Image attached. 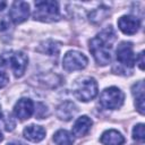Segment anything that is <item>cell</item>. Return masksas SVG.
<instances>
[{
  "instance_id": "cell-12",
  "label": "cell",
  "mask_w": 145,
  "mask_h": 145,
  "mask_svg": "<svg viewBox=\"0 0 145 145\" xmlns=\"http://www.w3.org/2000/svg\"><path fill=\"white\" fill-rule=\"evenodd\" d=\"M76 113H77V106L71 101H66V102L61 103L57 109L58 118H60L62 120H66V121L74 118Z\"/></svg>"
},
{
  "instance_id": "cell-24",
  "label": "cell",
  "mask_w": 145,
  "mask_h": 145,
  "mask_svg": "<svg viewBox=\"0 0 145 145\" xmlns=\"http://www.w3.org/2000/svg\"><path fill=\"white\" fill-rule=\"evenodd\" d=\"M7 145H25V144L20 143V142H11V143H8Z\"/></svg>"
},
{
  "instance_id": "cell-5",
  "label": "cell",
  "mask_w": 145,
  "mask_h": 145,
  "mask_svg": "<svg viewBox=\"0 0 145 145\" xmlns=\"http://www.w3.org/2000/svg\"><path fill=\"white\" fill-rule=\"evenodd\" d=\"M125 100L123 93L118 88V87H108L104 91H102L100 95V104L104 109H110L114 110L118 109L122 105Z\"/></svg>"
},
{
  "instance_id": "cell-6",
  "label": "cell",
  "mask_w": 145,
  "mask_h": 145,
  "mask_svg": "<svg viewBox=\"0 0 145 145\" xmlns=\"http://www.w3.org/2000/svg\"><path fill=\"white\" fill-rule=\"evenodd\" d=\"M87 58L85 54L78 51H68L62 60V67L66 71H76L82 70L87 66Z\"/></svg>"
},
{
  "instance_id": "cell-13",
  "label": "cell",
  "mask_w": 145,
  "mask_h": 145,
  "mask_svg": "<svg viewBox=\"0 0 145 145\" xmlns=\"http://www.w3.org/2000/svg\"><path fill=\"white\" fill-rule=\"evenodd\" d=\"M23 134H24V137L26 139L34 142V143H37V142H41L45 137V129L41 126L29 125L24 129Z\"/></svg>"
},
{
  "instance_id": "cell-20",
  "label": "cell",
  "mask_w": 145,
  "mask_h": 145,
  "mask_svg": "<svg viewBox=\"0 0 145 145\" xmlns=\"http://www.w3.org/2000/svg\"><path fill=\"white\" fill-rule=\"evenodd\" d=\"M8 80H9L8 76H7L5 72L0 71V88H2L3 86H6L7 83H8Z\"/></svg>"
},
{
  "instance_id": "cell-25",
  "label": "cell",
  "mask_w": 145,
  "mask_h": 145,
  "mask_svg": "<svg viewBox=\"0 0 145 145\" xmlns=\"http://www.w3.org/2000/svg\"><path fill=\"white\" fill-rule=\"evenodd\" d=\"M3 139V136H2V134H1V131H0V142Z\"/></svg>"
},
{
  "instance_id": "cell-7",
  "label": "cell",
  "mask_w": 145,
  "mask_h": 145,
  "mask_svg": "<svg viewBox=\"0 0 145 145\" xmlns=\"http://www.w3.org/2000/svg\"><path fill=\"white\" fill-rule=\"evenodd\" d=\"M117 60L125 67L133 68L136 61V57L133 51V44L130 42H121L117 48Z\"/></svg>"
},
{
  "instance_id": "cell-16",
  "label": "cell",
  "mask_w": 145,
  "mask_h": 145,
  "mask_svg": "<svg viewBox=\"0 0 145 145\" xmlns=\"http://www.w3.org/2000/svg\"><path fill=\"white\" fill-rule=\"evenodd\" d=\"M53 142L57 145H72L74 144V136L68 130L60 129L53 135Z\"/></svg>"
},
{
  "instance_id": "cell-23",
  "label": "cell",
  "mask_w": 145,
  "mask_h": 145,
  "mask_svg": "<svg viewBox=\"0 0 145 145\" xmlns=\"http://www.w3.org/2000/svg\"><path fill=\"white\" fill-rule=\"evenodd\" d=\"M6 6H7V2L6 1H0V11H2Z\"/></svg>"
},
{
  "instance_id": "cell-22",
  "label": "cell",
  "mask_w": 145,
  "mask_h": 145,
  "mask_svg": "<svg viewBox=\"0 0 145 145\" xmlns=\"http://www.w3.org/2000/svg\"><path fill=\"white\" fill-rule=\"evenodd\" d=\"M7 27H9V26H8V23H7L5 19H2V20L0 22V31H3V29H6Z\"/></svg>"
},
{
  "instance_id": "cell-10",
  "label": "cell",
  "mask_w": 145,
  "mask_h": 145,
  "mask_svg": "<svg viewBox=\"0 0 145 145\" xmlns=\"http://www.w3.org/2000/svg\"><path fill=\"white\" fill-rule=\"evenodd\" d=\"M139 20L134 16H122L118 20V26L120 31L125 34L133 35L135 34L139 28Z\"/></svg>"
},
{
  "instance_id": "cell-9",
  "label": "cell",
  "mask_w": 145,
  "mask_h": 145,
  "mask_svg": "<svg viewBox=\"0 0 145 145\" xmlns=\"http://www.w3.org/2000/svg\"><path fill=\"white\" fill-rule=\"evenodd\" d=\"M33 112H34V103L29 99H20L14 106V113L20 120H26L31 118Z\"/></svg>"
},
{
  "instance_id": "cell-11",
  "label": "cell",
  "mask_w": 145,
  "mask_h": 145,
  "mask_svg": "<svg viewBox=\"0 0 145 145\" xmlns=\"http://www.w3.org/2000/svg\"><path fill=\"white\" fill-rule=\"evenodd\" d=\"M92 120H91V118H88L87 116H82V117H79L76 121H75V123H74V126H72V134L75 135V136H77V137H83V136H85L88 131H89V129H91V127H92Z\"/></svg>"
},
{
  "instance_id": "cell-4",
  "label": "cell",
  "mask_w": 145,
  "mask_h": 145,
  "mask_svg": "<svg viewBox=\"0 0 145 145\" xmlns=\"http://www.w3.org/2000/svg\"><path fill=\"white\" fill-rule=\"evenodd\" d=\"M74 95L83 102H88L97 95V83L93 77H85L74 86Z\"/></svg>"
},
{
  "instance_id": "cell-21",
  "label": "cell",
  "mask_w": 145,
  "mask_h": 145,
  "mask_svg": "<svg viewBox=\"0 0 145 145\" xmlns=\"http://www.w3.org/2000/svg\"><path fill=\"white\" fill-rule=\"evenodd\" d=\"M136 61L138 62L139 68L143 70V69H144V52H143V51L138 54V58H136Z\"/></svg>"
},
{
  "instance_id": "cell-15",
  "label": "cell",
  "mask_w": 145,
  "mask_h": 145,
  "mask_svg": "<svg viewBox=\"0 0 145 145\" xmlns=\"http://www.w3.org/2000/svg\"><path fill=\"white\" fill-rule=\"evenodd\" d=\"M131 93L135 97V104L137 106V110L142 114H144V83L143 80H139L133 85Z\"/></svg>"
},
{
  "instance_id": "cell-26",
  "label": "cell",
  "mask_w": 145,
  "mask_h": 145,
  "mask_svg": "<svg viewBox=\"0 0 145 145\" xmlns=\"http://www.w3.org/2000/svg\"><path fill=\"white\" fill-rule=\"evenodd\" d=\"M0 117H1V104H0Z\"/></svg>"
},
{
  "instance_id": "cell-19",
  "label": "cell",
  "mask_w": 145,
  "mask_h": 145,
  "mask_svg": "<svg viewBox=\"0 0 145 145\" xmlns=\"http://www.w3.org/2000/svg\"><path fill=\"white\" fill-rule=\"evenodd\" d=\"M43 48H44L43 52H46L50 56L57 54L59 52V45L56 42H53V41H46L45 45H43Z\"/></svg>"
},
{
  "instance_id": "cell-14",
  "label": "cell",
  "mask_w": 145,
  "mask_h": 145,
  "mask_svg": "<svg viewBox=\"0 0 145 145\" xmlns=\"http://www.w3.org/2000/svg\"><path fill=\"white\" fill-rule=\"evenodd\" d=\"M100 140L103 145H122L125 143L123 136L118 130L114 129H109L104 131Z\"/></svg>"
},
{
  "instance_id": "cell-18",
  "label": "cell",
  "mask_w": 145,
  "mask_h": 145,
  "mask_svg": "<svg viewBox=\"0 0 145 145\" xmlns=\"http://www.w3.org/2000/svg\"><path fill=\"white\" fill-rule=\"evenodd\" d=\"M133 138L137 142H143L145 138V133H144V125L138 123L134 127L133 129Z\"/></svg>"
},
{
  "instance_id": "cell-17",
  "label": "cell",
  "mask_w": 145,
  "mask_h": 145,
  "mask_svg": "<svg viewBox=\"0 0 145 145\" xmlns=\"http://www.w3.org/2000/svg\"><path fill=\"white\" fill-rule=\"evenodd\" d=\"M108 15L106 8H96L89 14V20L93 23H99L101 22L105 16Z\"/></svg>"
},
{
  "instance_id": "cell-8",
  "label": "cell",
  "mask_w": 145,
  "mask_h": 145,
  "mask_svg": "<svg viewBox=\"0 0 145 145\" xmlns=\"http://www.w3.org/2000/svg\"><path fill=\"white\" fill-rule=\"evenodd\" d=\"M29 15V5L25 1H15L11 5L9 16L15 24H20L28 18Z\"/></svg>"
},
{
  "instance_id": "cell-2",
  "label": "cell",
  "mask_w": 145,
  "mask_h": 145,
  "mask_svg": "<svg viewBox=\"0 0 145 145\" xmlns=\"http://www.w3.org/2000/svg\"><path fill=\"white\" fill-rule=\"evenodd\" d=\"M28 59L20 51H8L0 54V67H9L16 77H22L27 67Z\"/></svg>"
},
{
  "instance_id": "cell-1",
  "label": "cell",
  "mask_w": 145,
  "mask_h": 145,
  "mask_svg": "<svg viewBox=\"0 0 145 145\" xmlns=\"http://www.w3.org/2000/svg\"><path fill=\"white\" fill-rule=\"evenodd\" d=\"M116 40V34L113 28L106 27L101 33H99L95 37L89 41V51L93 54L97 65L105 66L111 60L110 49L112 46L113 41Z\"/></svg>"
},
{
  "instance_id": "cell-3",
  "label": "cell",
  "mask_w": 145,
  "mask_h": 145,
  "mask_svg": "<svg viewBox=\"0 0 145 145\" xmlns=\"http://www.w3.org/2000/svg\"><path fill=\"white\" fill-rule=\"evenodd\" d=\"M60 16L59 3L57 1H36L35 11L33 14L34 19L41 22H54L58 20Z\"/></svg>"
}]
</instances>
